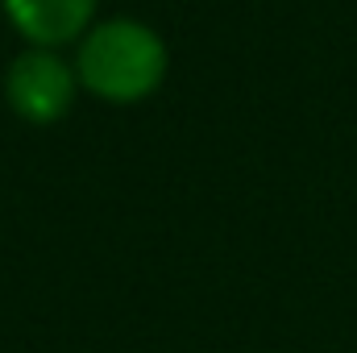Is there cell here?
Instances as JSON below:
<instances>
[{"label":"cell","instance_id":"1","mask_svg":"<svg viewBox=\"0 0 357 353\" xmlns=\"http://www.w3.org/2000/svg\"><path fill=\"white\" fill-rule=\"evenodd\" d=\"M79 91L104 104H142L162 88L171 71V50L150 21L104 17L75 42Z\"/></svg>","mask_w":357,"mask_h":353},{"label":"cell","instance_id":"2","mask_svg":"<svg viewBox=\"0 0 357 353\" xmlns=\"http://www.w3.org/2000/svg\"><path fill=\"white\" fill-rule=\"evenodd\" d=\"M75 96H79V75H75V63L63 50L25 46L4 71V100L29 125L63 121L71 112Z\"/></svg>","mask_w":357,"mask_h":353},{"label":"cell","instance_id":"3","mask_svg":"<svg viewBox=\"0 0 357 353\" xmlns=\"http://www.w3.org/2000/svg\"><path fill=\"white\" fill-rule=\"evenodd\" d=\"M0 8L25 46L63 50L96 25L100 0H0Z\"/></svg>","mask_w":357,"mask_h":353}]
</instances>
